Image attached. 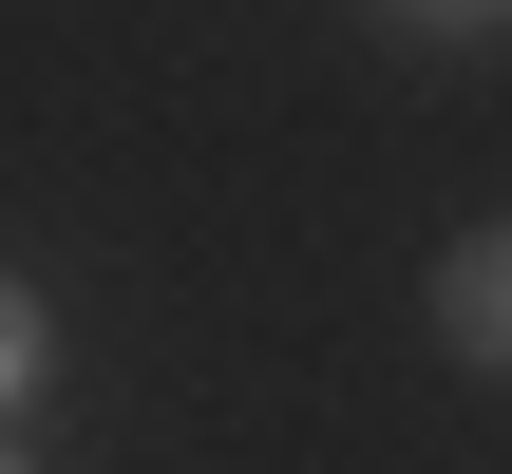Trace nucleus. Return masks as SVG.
Here are the masks:
<instances>
[{
    "label": "nucleus",
    "mask_w": 512,
    "mask_h": 474,
    "mask_svg": "<svg viewBox=\"0 0 512 474\" xmlns=\"http://www.w3.org/2000/svg\"><path fill=\"white\" fill-rule=\"evenodd\" d=\"M0 474H38V456H19V437H0Z\"/></svg>",
    "instance_id": "obj_4"
},
{
    "label": "nucleus",
    "mask_w": 512,
    "mask_h": 474,
    "mask_svg": "<svg viewBox=\"0 0 512 474\" xmlns=\"http://www.w3.org/2000/svg\"><path fill=\"white\" fill-rule=\"evenodd\" d=\"M38 361H57V323H38V285H0V418L38 399Z\"/></svg>",
    "instance_id": "obj_2"
},
{
    "label": "nucleus",
    "mask_w": 512,
    "mask_h": 474,
    "mask_svg": "<svg viewBox=\"0 0 512 474\" xmlns=\"http://www.w3.org/2000/svg\"><path fill=\"white\" fill-rule=\"evenodd\" d=\"M437 342L456 361H512V228H456L437 247Z\"/></svg>",
    "instance_id": "obj_1"
},
{
    "label": "nucleus",
    "mask_w": 512,
    "mask_h": 474,
    "mask_svg": "<svg viewBox=\"0 0 512 474\" xmlns=\"http://www.w3.org/2000/svg\"><path fill=\"white\" fill-rule=\"evenodd\" d=\"M418 19H456V38H475V19H512V0H418Z\"/></svg>",
    "instance_id": "obj_3"
}]
</instances>
